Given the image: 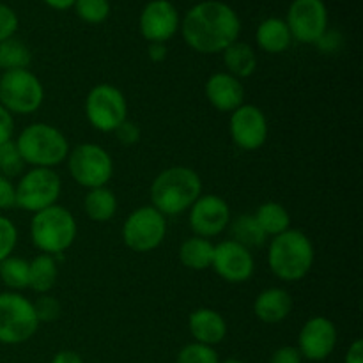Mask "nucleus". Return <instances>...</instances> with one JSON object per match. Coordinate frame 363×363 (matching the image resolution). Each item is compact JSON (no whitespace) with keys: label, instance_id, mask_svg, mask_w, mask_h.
I'll return each instance as SVG.
<instances>
[{"label":"nucleus","instance_id":"1a4fd4ad","mask_svg":"<svg viewBox=\"0 0 363 363\" xmlns=\"http://www.w3.org/2000/svg\"><path fill=\"white\" fill-rule=\"evenodd\" d=\"M67 169L74 183L92 190L108 184L113 176V160L98 144H80L67 155Z\"/></svg>","mask_w":363,"mask_h":363},{"label":"nucleus","instance_id":"473e14b6","mask_svg":"<svg viewBox=\"0 0 363 363\" xmlns=\"http://www.w3.org/2000/svg\"><path fill=\"white\" fill-rule=\"evenodd\" d=\"M18 243V229L13 220L0 215V262L11 257Z\"/></svg>","mask_w":363,"mask_h":363},{"label":"nucleus","instance_id":"c756f323","mask_svg":"<svg viewBox=\"0 0 363 363\" xmlns=\"http://www.w3.org/2000/svg\"><path fill=\"white\" fill-rule=\"evenodd\" d=\"M74 11L78 18L85 23L98 25L103 23L110 16V2L108 0H77Z\"/></svg>","mask_w":363,"mask_h":363},{"label":"nucleus","instance_id":"f257e3e1","mask_svg":"<svg viewBox=\"0 0 363 363\" xmlns=\"http://www.w3.org/2000/svg\"><path fill=\"white\" fill-rule=\"evenodd\" d=\"M241 20L236 11L220 0H204L191 7L181 21V34L191 50L204 55L222 53L238 41Z\"/></svg>","mask_w":363,"mask_h":363},{"label":"nucleus","instance_id":"f3484780","mask_svg":"<svg viewBox=\"0 0 363 363\" xmlns=\"http://www.w3.org/2000/svg\"><path fill=\"white\" fill-rule=\"evenodd\" d=\"M337 346V328L332 319L325 315L311 318L300 330L298 351L311 362H323L333 353Z\"/></svg>","mask_w":363,"mask_h":363},{"label":"nucleus","instance_id":"b1692460","mask_svg":"<svg viewBox=\"0 0 363 363\" xmlns=\"http://www.w3.org/2000/svg\"><path fill=\"white\" fill-rule=\"evenodd\" d=\"M59 277V268L53 255L41 254L28 261V289L38 294H48Z\"/></svg>","mask_w":363,"mask_h":363},{"label":"nucleus","instance_id":"f704fd0d","mask_svg":"<svg viewBox=\"0 0 363 363\" xmlns=\"http://www.w3.org/2000/svg\"><path fill=\"white\" fill-rule=\"evenodd\" d=\"M18 30V16L9 6L0 4V43L14 38Z\"/></svg>","mask_w":363,"mask_h":363},{"label":"nucleus","instance_id":"dca6fc26","mask_svg":"<svg viewBox=\"0 0 363 363\" xmlns=\"http://www.w3.org/2000/svg\"><path fill=\"white\" fill-rule=\"evenodd\" d=\"M138 27L145 41L165 45L179 30V13L170 0H151L142 9Z\"/></svg>","mask_w":363,"mask_h":363},{"label":"nucleus","instance_id":"9d476101","mask_svg":"<svg viewBox=\"0 0 363 363\" xmlns=\"http://www.w3.org/2000/svg\"><path fill=\"white\" fill-rule=\"evenodd\" d=\"M121 234L130 250L147 254L156 250L165 240L167 218L152 206H142L128 215Z\"/></svg>","mask_w":363,"mask_h":363},{"label":"nucleus","instance_id":"72a5a7b5","mask_svg":"<svg viewBox=\"0 0 363 363\" xmlns=\"http://www.w3.org/2000/svg\"><path fill=\"white\" fill-rule=\"evenodd\" d=\"M35 315H38L39 325L41 323H53L59 319L60 312H62V307H60L59 300L53 296H48V294H41L38 298V301L34 303Z\"/></svg>","mask_w":363,"mask_h":363},{"label":"nucleus","instance_id":"a878e982","mask_svg":"<svg viewBox=\"0 0 363 363\" xmlns=\"http://www.w3.org/2000/svg\"><path fill=\"white\" fill-rule=\"evenodd\" d=\"M254 218L266 236L275 238L291 229L289 211L279 202H264V204H261L255 211Z\"/></svg>","mask_w":363,"mask_h":363},{"label":"nucleus","instance_id":"4468645a","mask_svg":"<svg viewBox=\"0 0 363 363\" xmlns=\"http://www.w3.org/2000/svg\"><path fill=\"white\" fill-rule=\"evenodd\" d=\"M230 208L222 197L215 194L201 195L188 209V222L195 236L209 240L229 227L230 223Z\"/></svg>","mask_w":363,"mask_h":363},{"label":"nucleus","instance_id":"2f4dec72","mask_svg":"<svg viewBox=\"0 0 363 363\" xmlns=\"http://www.w3.org/2000/svg\"><path fill=\"white\" fill-rule=\"evenodd\" d=\"M23 160H21L20 152H18L16 144L13 140L0 144V174L6 177L18 176L23 170Z\"/></svg>","mask_w":363,"mask_h":363},{"label":"nucleus","instance_id":"393cba45","mask_svg":"<svg viewBox=\"0 0 363 363\" xmlns=\"http://www.w3.org/2000/svg\"><path fill=\"white\" fill-rule=\"evenodd\" d=\"M117 197L108 186L92 188L87 191L84 201L85 215L92 220V222H108L116 216L117 213Z\"/></svg>","mask_w":363,"mask_h":363},{"label":"nucleus","instance_id":"37998d69","mask_svg":"<svg viewBox=\"0 0 363 363\" xmlns=\"http://www.w3.org/2000/svg\"><path fill=\"white\" fill-rule=\"evenodd\" d=\"M52 363H84L82 357L71 350H62L52 358Z\"/></svg>","mask_w":363,"mask_h":363},{"label":"nucleus","instance_id":"5701e85b","mask_svg":"<svg viewBox=\"0 0 363 363\" xmlns=\"http://www.w3.org/2000/svg\"><path fill=\"white\" fill-rule=\"evenodd\" d=\"M213 255H215V245L201 236L186 238L179 247L181 264L194 272H204L211 268Z\"/></svg>","mask_w":363,"mask_h":363},{"label":"nucleus","instance_id":"e433bc0d","mask_svg":"<svg viewBox=\"0 0 363 363\" xmlns=\"http://www.w3.org/2000/svg\"><path fill=\"white\" fill-rule=\"evenodd\" d=\"M342 41L344 39H342V35H340V32L326 30L325 34L318 39L315 46H318V48L325 53H335V52H339L340 46H342Z\"/></svg>","mask_w":363,"mask_h":363},{"label":"nucleus","instance_id":"412c9836","mask_svg":"<svg viewBox=\"0 0 363 363\" xmlns=\"http://www.w3.org/2000/svg\"><path fill=\"white\" fill-rule=\"evenodd\" d=\"M255 41L262 52L277 55L289 48L293 43V35H291L286 20L272 16L259 23L257 30H255Z\"/></svg>","mask_w":363,"mask_h":363},{"label":"nucleus","instance_id":"cd10ccee","mask_svg":"<svg viewBox=\"0 0 363 363\" xmlns=\"http://www.w3.org/2000/svg\"><path fill=\"white\" fill-rule=\"evenodd\" d=\"M32 62V53L23 41L9 38L0 43V69H28Z\"/></svg>","mask_w":363,"mask_h":363},{"label":"nucleus","instance_id":"7ed1b4c3","mask_svg":"<svg viewBox=\"0 0 363 363\" xmlns=\"http://www.w3.org/2000/svg\"><path fill=\"white\" fill-rule=\"evenodd\" d=\"M315 250L311 238L298 229H289L272 238L268 247V266L277 279L298 282L311 273Z\"/></svg>","mask_w":363,"mask_h":363},{"label":"nucleus","instance_id":"58836bf2","mask_svg":"<svg viewBox=\"0 0 363 363\" xmlns=\"http://www.w3.org/2000/svg\"><path fill=\"white\" fill-rule=\"evenodd\" d=\"M303 357L296 346H282L272 354L269 363H301Z\"/></svg>","mask_w":363,"mask_h":363},{"label":"nucleus","instance_id":"6e6552de","mask_svg":"<svg viewBox=\"0 0 363 363\" xmlns=\"http://www.w3.org/2000/svg\"><path fill=\"white\" fill-rule=\"evenodd\" d=\"M85 117L94 130L113 133L128 119V103L123 91L112 84H98L85 98Z\"/></svg>","mask_w":363,"mask_h":363},{"label":"nucleus","instance_id":"f8f14e48","mask_svg":"<svg viewBox=\"0 0 363 363\" xmlns=\"http://www.w3.org/2000/svg\"><path fill=\"white\" fill-rule=\"evenodd\" d=\"M286 23L293 39L315 45L328 30V9L323 0H293L287 9Z\"/></svg>","mask_w":363,"mask_h":363},{"label":"nucleus","instance_id":"9b49d317","mask_svg":"<svg viewBox=\"0 0 363 363\" xmlns=\"http://www.w3.org/2000/svg\"><path fill=\"white\" fill-rule=\"evenodd\" d=\"M16 190V206L18 208L30 211L32 215L41 209L57 204L62 190L59 174L53 169H30L20 177Z\"/></svg>","mask_w":363,"mask_h":363},{"label":"nucleus","instance_id":"4be33fe9","mask_svg":"<svg viewBox=\"0 0 363 363\" xmlns=\"http://www.w3.org/2000/svg\"><path fill=\"white\" fill-rule=\"evenodd\" d=\"M222 55L227 73L236 77L238 80L252 77L257 69V55L248 43L234 41L233 45L223 50Z\"/></svg>","mask_w":363,"mask_h":363},{"label":"nucleus","instance_id":"0eeeda50","mask_svg":"<svg viewBox=\"0 0 363 363\" xmlns=\"http://www.w3.org/2000/svg\"><path fill=\"white\" fill-rule=\"evenodd\" d=\"M39 328L34 303L20 293H0V344L18 346L35 335Z\"/></svg>","mask_w":363,"mask_h":363},{"label":"nucleus","instance_id":"79ce46f5","mask_svg":"<svg viewBox=\"0 0 363 363\" xmlns=\"http://www.w3.org/2000/svg\"><path fill=\"white\" fill-rule=\"evenodd\" d=\"M147 53L152 62H163L167 59V46L163 43H149Z\"/></svg>","mask_w":363,"mask_h":363},{"label":"nucleus","instance_id":"ea45409f","mask_svg":"<svg viewBox=\"0 0 363 363\" xmlns=\"http://www.w3.org/2000/svg\"><path fill=\"white\" fill-rule=\"evenodd\" d=\"M14 133V117L0 105V144L13 140Z\"/></svg>","mask_w":363,"mask_h":363},{"label":"nucleus","instance_id":"a211bd4d","mask_svg":"<svg viewBox=\"0 0 363 363\" xmlns=\"http://www.w3.org/2000/svg\"><path fill=\"white\" fill-rule=\"evenodd\" d=\"M206 98L213 108L218 112H229L240 108L245 103V87L241 80L229 74L227 71L213 73L206 82Z\"/></svg>","mask_w":363,"mask_h":363},{"label":"nucleus","instance_id":"a19ab883","mask_svg":"<svg viewBox=\"0 0 363 363\" xmlns=\"http://www.w3.org/2000/svg\"><path fill=\"white\" fill-rule=\"evenodd\" d=\"M344 363H363V340L357 339L347 350Z\"/></svg>","mask_w":363,"mask_h":363},{"label":"nucleus","instance_id":"c03bdc74","mask_svg":"<svg viewBox=\"0 0 363 363\" xmlns=\"http://www.w3.org/2000/svg\"><path fill=\"white\" fill-rule=\"evenodd\" d=\"M43 2L55 11H66V9H71L77 0H43Z\"/></svg>","mask_w":363,"mask_h":363},{"label":"nucleus","instance_id":"423d86ee","mask_svg":"<svg viewBox=\"0 0 363 363\" xmlns=\"http://www.w3.org/2000/svg\"><path fill=\"white\" fill-rule=\"evenodd\" d=\"M45 101V87L30 69L0 74V105L13 116H30Z\"/></svg>","mask_w":363,"mask_h":363},{"label":"nucleus","instance_id":"7c9ffc66","mask_svg":"<svg viewBox=\"0 0 363 363\" xmlns=\"http://www.w3.org/2000/svg\"><path fill=\"white\" fill-rule=\"evenodd\" d=\"M176 363H220V358L215 347L206 346V344L191 342L186 344L177 353Z\"/></svg>","mask_w":363,"mask_h":363},{"label":"nucleus","instance_id":"20e7f679","mask_svg":"<svg viewBox=\"0 0 363 363\" xmlns=\"http://www.w3.org/2000/svg\"><path fill=\"white\" fill-rule=\"evenodd\" d=\"M25 165L35 169H53L66 162L69 142L59 128L46 123H34L23 128L14 140Z\"/></svg>","mask_w":363,"mask_h":363},{"label":"nucleus","instance_id":"f03ea898","mask_svg":"<svg viewBox=\"0 0 363 363\" xmlns=\"http://www.w3.org/2000/svg\"><path fill=\"white\" fill-rule=\"evenodd\" d=\"M201 195L202 179L190 167L165 169L151 184V206L165 218L188 211Z\"/></svg>","mask_w":363,"mask_h":363},{"label":"nucleus","instance_id":"6ab92c4d","mask_svg":"<svg viewBox=\"0 0 363 363\" xmlns=\"http://www.w3.org/2000/svg\"><path fill=\"white\" fill-rule=\"evenodd\" d=\"M188 330L195 342L215 347L227 335V323L220 312L213 308H197L188 318Z\"/></svg>","mask_w":363,"mask_h":363},{"label":"nucleus","instance_id":"c85d7f7f","mask_svg":"<svg viewBox=\"0 0 363 363\" xmlns=\"http://www.w3.org/2000/svg\"><path fill=\"white\" fill-rule=\"evenodd\" d=\"M0 280L4 282V286H7L9 289L16 291L27 289L28 287V261L21 257H11L4 259L0 262Z\"/></svg>","mask_w":363,"mask_h":363},{"label":"nucleus","instance_id":"2eb2a0df","mask_svg":"<svg viewBox=\"0 0 363 363\" xmlns=\"http://www.w3.org/2000/svg\"><path fill=\"white\" fill-rule=\"evenodd\" d=\"M211 268L216 275L229 284H243L254 275L255 261L252 252L233 240L215 245Z\"/></svg>","mask_w":363,"mask_h":363},{"label":"nucleus","instance_id":"ddd939ff","mask_svg":"<svg viewBox=\"0 0 363 363\" xmlns=\"http://www.w3.org/2000/svg\"><path fill=\"white\" fill-rule=\"evenodd\" d=\"M230 140L243 151H257L268 140V119L255 105H241L230 113Z\"/></svg>","mask_w":363,"mask_h":363},{"label":"nucleus","instance_id":"39448f33","mask_svg":"<svg viewBox=\"0 0 363 363\" xmlns=\"http://www.w3.org/2000/svg\"><path fill=\"white\" fill-rule=\"evenodd\" d=\"M78 234L77 220L67 208L53 204L34 213L30 220V240L39 252L59 255L74 243Z\"/></svg>","mask_w":363,"mask_h":363},{"label":"nucleus","instance_id":"a18cd8bd","mask_svg":"<svg viewBox=\"0 0 363 363\" xmlns=\"http://www.w3.org/2000/svg\"><path fill=\"white\" fill-rule=\"evenodd\" d=\"M220 363H245V362L238 360V358H227V360H223V362H220Z\"/></svg>","mask_w":363,"mask_h":363},{"label":"nucleus","instance_id":"aec40b11","mask_svg":"<svg viewBox=\"0 0 363 363\" xmlns=\"http://www.w3.org/2000/svg\"><path fill=\"white\" fill-rule=\"evenodd\" d=\"M293 312V298L282 287L261 291L254 301V314L264 325H279Z\"/></svg>","mask_w":363,"mask_h":363},{"label":"nucleus","instance_id":"4c0bfd02","mask_svg":"<svg viewBox=\"0 0 363 363\" xmlns=\"http://www.w3.org/2000/svg\"><path fill=\"white\" fill-rule=\"evenodd\" d=\"M16 206V190L9 177L0 174V209H9Z\"/></svg>","mask_w":363,"mask_h":363},{"label":"nucleus","instance_id":"c9c22d12","mask_svg":"<svg viewBox=\"0 0 363 363\" xmlns=\"http://www.w3.org/2000/svg\"><path fill=\"white\" fill-rule=\"evenodd\" d=\"M113 133H116L117 140L124 145H133L140 140V128L128 119L124 121V123L121 124L116 131H113Z\"/></svg>","mask_w":363,"mask_h":363},{"label":"nucleus","instance_id":"bb28decb","mask_svg":"<svg viewBox=\"0 0 363 363\" xmlns=\"http://www.w3.org/2000/svg\"><path fill=\"white\" fill-rule=\"evenodd\" d=\"M229 229H230V240L243 245V247H247L248 250H250V248L262 247L264 241L268 240V236L262 233L259 223L255 222L254 215H240L236 220H230Z\"/></svg>","mask_w":363,"mask_h":363}]
</instances>
